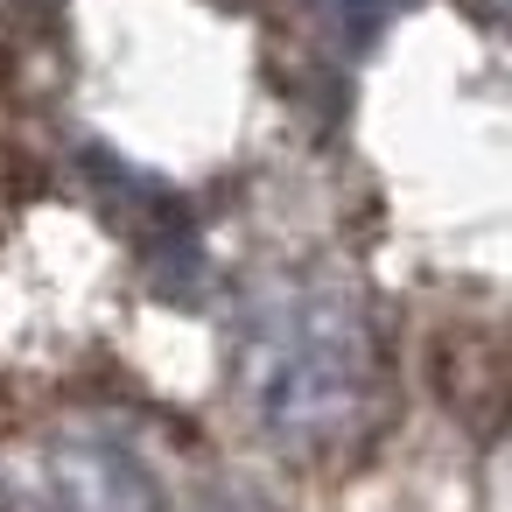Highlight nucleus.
<instances>
[{"label": "nucleus", "instance_id": "obj_1", "mask_svg": "<svg viewBox=\"0 0 512 512\" xmlns=\"http://www.w3.org/2000/svg\"><path fill=\"white\" fill-rule=\"evenodd\" d=\"M246 393L274 435L323 442L358 421L372 393V337L351 295L295 288L246 323Z\"/></svg>", "mask_w": 512, "mask_h": 512}]
</instances>
